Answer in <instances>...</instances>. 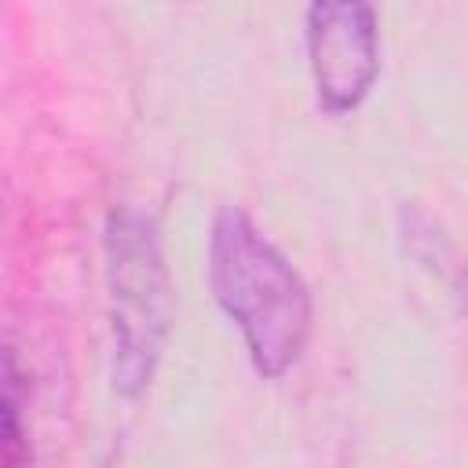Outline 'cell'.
I'll list each match as a JSON object with an SVG mask.
<instances>
[{"instance_id": "6da1fadb", "label": "cell", "mask_w": 468, "mask_h": 468, "mask_svg": "<svg viewBox=\"0 0 468 468\" xmlns=\"http://www.w3.org/2000/svg\"><path fill=\"white\" fill-rule=\"evenodd\" d=\"M208 289L238 325L260 377H285L307 351L314 303L285 252L234 205H223L208 234Z\"/></svg>"}, {"instance_id": "7a4b0ae2", "label": "cell", "mask_w": 468, "mask_h": 468, "mask_svg": "<svg viewBox=\"0 0 468 468\" xmlns=\"http://www.w3.org/2000/svg\"><path fill=\"white\" fill-rule=\"evenodd\" d=\"M106 311H110V384L121 399H139L165 355L172 329V278L157 223L117 205L102 227Z\"/></svg>"}, {"instance_id": "3957f363", "label": "cell", "mask_w": 468, "mask_h": 468, "mask_svg": "<svg viewBox=\"0 0 468 468\" xmlns=\"http://www.w3.org/2000/svg\"><path fill=\"white\" fill-rule=\"evenodd\" d=\"M307 66L318 106L329 117L355 113L380 73L377 0H311Z\"/></svg>"}, {"instance_id": "277c9868", "label": "cell", "mask_w": 468, "mask_h": 468, "mask_svg": "<svg viewBox=\"0 0 468 468\" xmlns=\"http://www.w3.org/2000/svg\"><path fill=\"white\" fill-rule=\"evenodd\" d=\"M399 230H402V245L406 252L428 267L446 289H453V296H468V267L461 263L453 241L442 234V227H435V219L417 208V205H402L399 212Z\"/></svg>"}, {"instance_id": "5b68a950", "label": "cell", "mask_w": 468, "mask_h": 468, "mask_svg": "<svg viewBox=\"0 0 468 468\" xmlns=\"http://www.w3.org/2000/svg\"><path fill=\"white\" fill-rule=\"evenodd\" d=\"M22 369L15 351H4V399H0V417H4V442H0V457L7 468L22 464L29 457V439H26V424H22V410H26V391H22Z\"/></svg>"}]
</instances>
